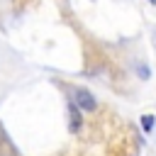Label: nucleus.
<instances>
[{"label": "nucleus", "mask_w": 156, "mask_h": 156, "mask_svg": "<svg viewBox=\"0 0 156 156\" xmlns=\"http://www.w3.org/2000/svg\"><path fill=\"white\" fill-rule=\"evenodd\" d=\"M68 115H71V132H78V127H80V115L76 112V102L68 107Z\"/></svg>", "instance_id": "2"}, {"label": "nucleus", "mask_w": 156, "mask_h": 156, "mask_svg": "<svg viewBox=\"0 0 156 156\" xmlns=\"http://www.w3.org/2000/svg\"><path fill=\"white\" fill-rule=\"evenodd\" d=\"M141 129L144 132H151L154 129V115H144L141 117Z\"/></svg>", "instance_id": "3"}, {"label": "nucleus", "mask_w": 156, "mask_h": 156, "mask_svg": "<svg viewBox=\"0 0 156 156\" xmlns=\"http://www.w3.org/2000/svg\"><path fill=\"white\" fill-rule=\"evenodd\" d=\"M139 73H141L144 78H149V68H146V66H139Z\"/></svg>", "instance_id": "4"}, {"label": "nucleus", "mask_w": 156, "mask_h": 156, "mask_svg": "<svg viewBox=\"0 0 156 156\" xmlns=\"http://www.w3.org/2000/svg\"><path fill=\"white\" fill-rule=\"evenodd\" d=\"M73 102H76V107H78V110H85V112L98 110V100H95V98H93V93H90V90H85V88H78V90L73 93Z\"/></svg>", "instance_id": "1"}, {"label": "nucleus", "mask_w": 156, "mask_h": 156, "mask_svg": "<svg viewBox=\"0 0 156 156\" xmlns=\"http://www.w3.org/2000/svg\"><path fill=\"white\" fill-rule=\"evenodd\" d=\"M149 2H151V5H156V0H149Z\"/></svg>", "instance_id": "5"}]
</instances>
